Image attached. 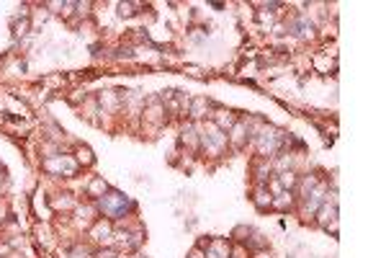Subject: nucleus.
I'll return each instance as SVG.
<instances>
[{"instance_id":"nucleus-1","label":"nucleus","mask_w":386,"mask_h":258,"mask_svg":"<svg viewBox=\"0 0 386 258\" xmlns=\"http://www.w3.org/2000/svg\"><path fill=\"white\" fill-rule=\"evenodd\" d=\"M98 207L103 209V215H108L111 220H116V217H124V212H129L134 207V201L127 199L124 194H119V191H106L103 196L98 199Z\"/></svg>"},{"instance_id":"nucleus-2","label":"nucleus","mask_w":386,"mask_h":258,"mask_svg":"<svg viewBox=\"0 0 386 258\" xmlns=\"http://www.w3.org/2000/svg\"><path fill=\"white\" fill-rule=\"evenodd\" d=\"M255 140H257L260 155H273L281 147V142H283V132H278L273 127H265L260 134H255Z\"/></svg>"},{"instance_id":"nucleus-3","label":"nucleus","mask_w":386,"mask_h":258,"mask_svg":"<svg viewBox=\"0 0 386 258\" xmlns=\"http://www.w3.org/2000/svg\"><path fill=\"white\" fill-rule=\"evenodd\" d=\"M201 142L206 145L211 152H219L224 145H226V134H224V129H219L217 124H214V121H209V134H203Z\"/></svg>"},{"instance_id":"nucleus-4","label":"nucleus","mask_w":386,"mask_h":258,"mask_svg":"<svg viewBox=\"0 0 386 258\" xmlns=\"http://www.w3.org/2000/svg\"><path fill=\"white\" fill-rule=\"evenodd\" d=\"M322 204H324V186L320 184L314 191H309V199H306V215H314Z\"/></svg>"},{"instance_id":"nucleus-5","label":"nucleus","mask_w":386,"mask_h":258,"mask_svg":"<svg viewBox=\"0 0 386 258\" xmlns=\"http://www.w3.org/2000/svg\"><path fill=\"white\" fill-rule=\"evenodd\" d=\"M44 168H47V171H64L67 176L75 173V163L70 158H62V155H60V158H54V160H47Z\"/></svg>"},{"instance_id":"nucleus-6","label":"nucleus","mask_w":386,"mask_h":258,"mask_svg":"<svg viewBox=\"0 0 386 258\" xmlns=\"http://www.w3.org/2000/svg\"><path fill=\"white\" fill-rule=\"evenodd\" d=\"M206 258H229V243L226 240H214L206 251Z\"/></svg>"},{"instance_id":"nucleus-7","label":"nucleus","mask_w":386,"mask_h":258,"mask_svg":"<svg viewBox=\"0 0 386 258\" xmlns=\"http://www.w3.org/2000/svg\"><path fill=\"white\" fill-rule=\"evenodd\" d=\"M245 134H247V124H242V121H234V127H232V134L226 140H232L234 147H242V142H245Z\"/></svg>"},{"instance_id":"nucleus-8","label":"nucleus","mask_w":386,"mask_h":258,"mask_svg":"<svg viewBox=\"0 0 386 258\" xmlns=\"http://www.w3.org/2000/svg\"><path fill=\"white\" fill-rule=\"evenodd\" d=\"M255 204L260 207V209H265V207H270L273 204V196H270L265 188H257V194H255Z\"/></svg>"},{"instance_id":"nucleus-9","label":"nucleus","mask_w":386,"mask_h":258,"mask_svg":"<svg viewBox=\"0 0 386 258\" xmlns=\"http://www.w3.org/2000/svg\"><path fill=\"white\" fill-rule=\"evenodd\" d=\"M291 201H293V199H291V191H281V194H278V199H273V204H270V207L286 209V207H291Z\"/></svg>"},{"instance_id":"nucleus-10","label":"nucleus","mask_w":386,"mask_h":258,"mask_svg":"<svg viewBox=\"0 0 386 258\" xmlns=\"http://www.w3.org/2000/svg\"><path fill=\"white\" fill-rule=\"evenodd\" d=\"M278 184H281L283 188H286V191H291V188L296 186V176H293L291 171H283V173H281V181H278Z\"/></svg>"},{"instance_id":"nucleus-11","label":"nucleus","mask_w":386,"mask_h":258,"mask_svg":"<svg viewBox=\"0 0 386 258\" xmlns=\"http://www.w3.org/2000/svg\"><path fill=\"white\" fill-rule=\"evenodd\" d=\"M108 235H111V225H108V222H98L96 230H93V238L103 240V238H108Z\"/></svg>"},{"instance_id":"nucleus-12","label":"nucleus","mask_w":386,"mask_h":258,"mask_svg":"<svg viewBox=\"0 0 386 258\" xmlns=\"http://www.w3.org/2000/svg\"><path fill=\"white\" fill-rule=\"evenodd\" d=\"M106 191H108V186H106L103 181H100V178H96V181L90 184V196H98V199H100Z\"/></svg>"},{"instance_id":"nucleus-13","label":"nucleus","mask_w":386,"mask_h":258,"mask_svg":"<svg viewBox=\"0 0 386 258\" xmlns=\"http://www.w3.org/2000/svg\"><path fill=\"white\" fill-rule=\"evenodd\" d=\"M219 114V129L226 124V127H234V116L229 114V111H217Z\"/></svg>"},{"instance_id":"nucleus-14","label":"nucleus","mask_w":386,"mask_h":258,"mask_svg":"<svg viewBox=\"0 0 386 258\" xmlns=\"http://www.w3.org/2000/svg\"><path fill=\"white\" fill-rule=\"evenodd\" d=\"M131 8H134L131 3H121V5H119V13H121V16H131V13H134Z\"/></svg>"},{"instance_id":"nucleus-15","label":"nucleus","mask_w":386,"mask_h":258,"mask_svg":"<svg viewBox=\"0 0 386 258\" xmlns=\"http://www.w3.org/2000/svg\"><path fill=\"white\" fill-rule=\"evenodd\" d=\"M80 160L90 163V160H93V158H90V152H88V150H80Z\"/></svg>"},{"instance_id":"nucleus-16","label":"nucleus","mask_w":386,"mask_h":258,"mask_svg":"<svg viewBox=\"0 0 386 258\" xmlns=\"http://www.w3.org/2000/svg\"><path fill=\"white\" fill-rule=\"evenodd\" d=\"M116 256H119L116 251H103V253H100V258H116Z\"/></svg>"},{"instance_id":"nucleus-17","label":"nucleus","mask_w":386,"mask_h":258,"mask_svg":"<svg viewBox=\"0 0 386 258\" xmlns=\"http://www.w3.org/2000/svg\"><path fill=\"white\" fill-rule=\"evenodd\" d=\"M191 258H206V256H203V253L196 248V251H191Z\"/></svg>"},{"instance_id":"nucleus-18","label":"nucleus","mask_w":386,"mask_h":258,"mask_svg":"<svg viewBox=\"0 0 386 258\" xmlns=\"http://www.w3.org/2000/svg\"><path fill=\"white\" fill-rule=\"evenodd\" d=\"M0 220H3V207H0Z\"/></svg>"}]
</instances>
